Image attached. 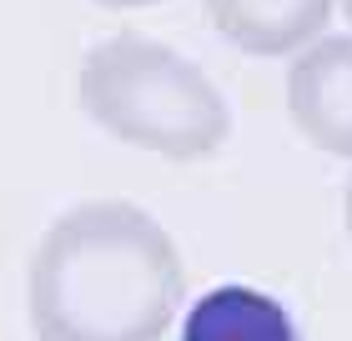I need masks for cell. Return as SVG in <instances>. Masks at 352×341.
Wrapping results in <instances>:
<instances>
[{
    "label": "cell",
    "instance_id": "obj_5",
    "mask_svg": "<svg viewBox=\"0 0 352 341\" xmlns=\"http://www.w3.org/2000/svg\"><path fill=\"white\" fill-rule=\"evenodd\" d=\"M182 341H302L282 301L257 286H217L186 311Z\"/></svg>",
    "mask_w": 352,
    "mask_h": 341
},
{
    "label": "cell",
    "instance_id": "obj_6",
    "mask_svg": "<svg viewBox=\"0 0 352 341\" xmlns=\"http://www.w3.org/2000/svg\"><path fill=\"white\" fill-rule=\"evenodd\" d=\"M96 5H106V10H136V5H156V0H96Z\"/></svg>",
    "mask_w": 352,
    "mask_h": 341
},
{
    "label": "cell",
    "instance_id": "obj_4",
    "mask_svg": "<svg viewBox=\"0 0 352 341\" xmlns=\"http://www.w3.org/2000/svg\"><path fill=\"white\" fill-rule=\"evenodd\" d=\"M338 0H206L212 25L247 56H292L322 36Z\"/></svg>",
    "mask_w": 352,
    "mask_h": 341
},
{
    "label": "cell",
    "instance_id": "obj_2",
    "mask_svg": "<svg viewBox=\"0 0 352 341\" xmlns=\"http://www.w3.org/2000/svg\"><path fill=\"white\" fill-rule=\"evenodd\" d=\"M76 101L106 136L171 161L212 156L232 131V110L212 75L146 36L91 45L76 71Z\"/></svg>",
    "mask_w": 352,
    "mask_h": 341
},
{
    "label": "cell",
    "instance_id": "obj_7",
    "mask_svg": "<svg viewBox=\"0 0 352 341\" xmlns=\"http://www.w3.org/2000/svg\"><path fill=\"white\" fill-rule=\"evenodd\" d=\"M342 221H347V236H352V176H347V196H342Z\"/></svg>",
    "mask_w": 352,
    "mask_h": 341
},
{
    "label": "cell",
    "instance_id": "obj_8",
    "mask_svg": "<svg viewBox=\"0 0 352 341\" xmlns=\"http://www.w3.org/2000/svg\"><path fill=\"white\" fill-rule=\"evenodd\" d=\"M342 15H347V21H352V0H342Z\"/></svg>",
    "mask_w": 352,
    "mask_h": 341
},
{
    "label": "cell",
    "instance_id": "obj_1",
    "mask_svg": "<svg viewBox=\"0 0 352 341\" xmlns=\"http://www.w3.org/2000/svg\"><path fill=\"white\" fill-rule=\"evenodd\" d=\"M186 276L176 241L131 201H86L51 221L30 256L36 341H156Z\"/></svg>",
    "mask_w": 352,
    "mask_h": 341
},
{
    "label": "cell",
    "instance_id": "obj_3",
    "mask_svg": "<svg viewBox=\"0 0 352 341\" xmlns=\"http://www.w3.org/2000/svg\"><path fill=\"white\" fill-rule=\"evenodd\" d=\"M292 126L327 156H352V36H317L287 71Z\"/></svg>",
    "mask_w": 352,
    "mask_h": 341
}]
</instances>
